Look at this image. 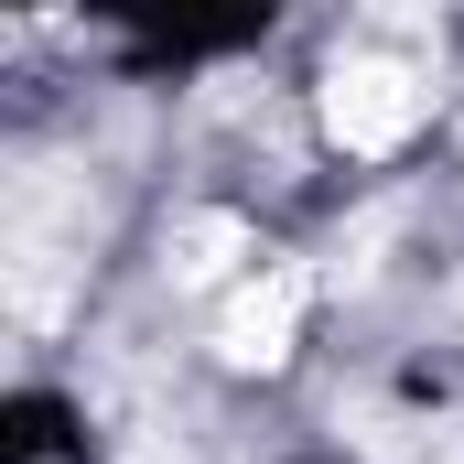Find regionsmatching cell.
<instances>
[{"mask_svg": "<svg viewBox=\"0 0 464 464\" xmlns=\"http://www.w3.org/2000/svg\"><path fill=\"white\" fill-rule=\"evenodd\" d=\"M411 119H421V76L389 65V54H346V65L324 76V130H335V151H400Z\"/></svg>", "mask_w": 464, "mask_h": 464, "instance_id": "1", "label": "cell"}, {"mask_svg": "<svg viewBox=\"0 0 464 464\" xmlns=\"http://www.w3.org/2000/svg\"><path fill=\"white\" fill-rule=\"evenodd\" d=\"M303 303H314V281H303V270L248 281V292L227 303V324H217V346H227L237 367H281V356H292V335H303Z\"/></svg>", "mask_w": 464, "mask_h": 464, "instance_id": "2", "label": "cell"}, {"mask_svg": "<svg viewBox=\"0 0 464 464\" xmlns=\"http://www.w3.org/2000/svg\"><path fill=\"white\" fill-rule=\"evenodd\" d=\"M237 248H248L237 217H195V227H173V281H217Z\"/></svg>", "mask_w": 464, "mask_h": 464, "instance_id": "3", "label": "cell"}]
</instances>
